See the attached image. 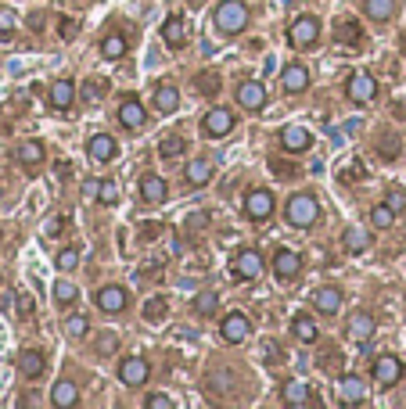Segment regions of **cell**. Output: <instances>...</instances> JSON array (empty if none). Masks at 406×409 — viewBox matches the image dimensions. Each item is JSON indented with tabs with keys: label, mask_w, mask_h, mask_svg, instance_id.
Segmentation results:
<instances>
[{
	"label": "cell",
	"mask_w": 406,
	"mask_h": 409,
	"mask_svg": "<svg viewBox=\"0 0 406 409\" xmlns=\"http://www.w3.org/2000/svg\"><path fill=\"white\" fill-rule=\"evenodd\" d=\"M219 334H223V341H230V344H241V341L252 334V323H248V316H241V313H230V316L223 320Z\"/></svg>",
	"instance_id": "cell-8"
},
{
	"label": "cell",
	"mask_w": 406,
	"mask_h": 409,
	"mask_svg": "<svg viewBox=\"0 0 406 409\" xmlns=\"http://www.w3.org/2000/svg\"><path fill=\"white\" fill-rule=\"evenodd\" d=\"M388 205H392L395 212H399V208H406V194H402V191H392V194H388Z\"/></svg>",
	"instance_id": "cell-48"
},
{
	"label": "cell",
	"mask_w": 406,
	"mask_h": 409,
	"mask_svg": "<svg viewBox=\"0 0 406 409\" xmlns=\"http://www.w3.org/2000/svg\"><path fill=\"white\" fill-rule=\"evenodd\" d=\"M234 269H238V276H241V280H256V276L263 273V255H259L256 248H245V252L238 255Z\"/></svg>",
	"instance_id": "cell-14"
},
{
	"label": "cell",
	"mask_w": 406,
	"mask_h": 409,
	"mask_svg": "<svg viewBox=\"0 0 406 409\" xmlns=\"http://www.w3.org/2000/svg\"><path fill=\"white\" fill-rule=\"evenodd\" d=\"M33 306H36V302H33V295H18V313H22V316H29V313H33Z\"/></svg>",
	"instance_id": "cell-49"
},
{
	"label": "cell",
	"mask_w": 406,
	"mask_h": 409,
	"mask_svg": "<svg viewBox=\"0 0 406 409\" xmlns=\"http://www.w3.org/2000/svg\"><path fill=\"white\" fill-rule=\"evenodd\" d=\"M162 316H165V298H151V302H144V320L158 323Z\"/></svg>",
	"instance_id": "cell-40"
},
{
	"label": "cell",
	"mask_w": 406,
	"mask_h": 409,
	"mask_svg": "<svg viewBox=\"0 0 406 409\" xmlns=\"http://www.w3.org/2000/svg\"><path fill=\"white\" fill-rule=\"evenodd\" d=\"M101 54L108 57V62H115V57H123V54H126V36H119V33H108V36L101 40Z\"/></svg>",
	"instance_id": "cell-31"
},
{
	"label": "cell",
	"mask_w": 406,
	"mask_h": 409,
	"mask_svg": "<svg viewBox=\"0 0 406 409\" xmlns=\"http://www.w3.org/2000/svg\"><path fill=\"white\" fill-rule=\"evenodd\" d=\"M317 36H320V22H317L313 15L295 18V22H292V29H287V40H292V47H299V50L313 47V43H317Z\"/></svg>",
	"instance_id": "cell-3"
},
{
	"label": "cell",
	"mask_w": 406,
	"mask_h": 409,
	"mask_svg": "<svg viewBox=\"0 0 406 409\" xmlns=\"http://www.w3.org/2000/svg\"><path fill=\"white\" fill-rule=\"evenodd\" d=\"M155 108H158V111H177V108H180V94H177V86L162 83V86L155 90Z\"/></svg>",
	"instance_id": "cell-28"
},
{
	"label": "cell",
	"mask_w": 406,
	"mask_h": 409,
	"mask_svg": "<svg viewBox=\"0 0 406 409\" xmlns=\"http://www.w3.org/2000/svg\"><path fill=\"white\" fill-rule=\"evenodd\" d=\"M371 223H374L378 230H388V226L395 223V208H392L388 201H385V205H374V208H371Z\"/></svg>",
	"instance_id": "cell-34"
},
{
	"label": "cell",
	"mask_w": 406,
	"mask_h": 409,
	"mask_svg": "<svg viewBox=\"0 0 406 409\" xmlns=\"http://www.w3.org/2000/svg\"><path fill=\"white\" fill-rule=\"evenodd\" d=\"M292 334H295V337H299L302 344H313L320 330H317V323H313V320H309L306 313H299V316L292 320Z\"/></svg>",
	"instance_id": "cell-26"
},
{
	"label": "cell",
	"mask_w": 406,
	"mask_h": 409,
	"mask_svg": "<svg viewBox=\"0 0 406 409\" xmlns=\"http://www.w3.org/2000/svg\"><path fill=\"white\" fill-rule=\"evenodd\" d=\"M345 94H349V101L363 104V101H374V94H378V83H374V76H367V72H356V76L349 79V86H345Z\"/></svg>",
	"instance_id": "cell-9"
},
{
	"label": "cell",
	"mask_w": 406,
	"mask_h": 409,
	"mask_svg": "<svg viewBox=\"0 0 406 409\" xmlns=\"http://www.w3.org/2000/svg\"><path fill=\"white\" fill-rule=\"evenodd\" d=\"M284 402L287 405H313V395L302 381H292V384H284Z\"/></svg>",
	"instance_id": "cell-29"
},
{
	"label": "cell",
	"mask_w": 406,
	"mask_h": 409,
	"mask_svg": "<svg viewBox=\"0 0 406 409\" xmlns=\"http://www.w3.org/2000/svg\"><path fill=\"white\" fill-rule=\"evenodd\" d=\"M115 344H119V337H115V334H104V337L97 341V348H101V352H111Z\"/></svg>",
	"instance_id": "cell-47"
},
{
	"label": "cell",
	"mask_w": 406,
	"mask_h": 409,
	"mask_svg": "<svg viewBox=\"0 0 406 409\" xmlns=\"http://www.w3.org/2000/svg\"><path fill=\"white\" fill-rule=\"evenodd\" d=\"M360 40V29L353 22H338V43H356Z\"/></svg>",
	"instance_id": "cell-42"
},
{
	"label": "cell",
	"mask_w": 406,
	"mask_h": 409,
	"mask_svg": "<svg viewBox=\"0 0 406 409\" xmlns=\"http://www.w3.org/2000/svg\"><path fill=\"white\" fill-rule=\"evenodd\" d=\"M97 187H101V180H87V187H83V191H87L90 198H97Z\"/></svg>",
	"instance_id": "cell-52"
},
{
	"label": "cell",
	"mask_w": 406,
	"mask_h": 409,
	"mask_svg": "<svg viewBox=\"0 0 406 409\" xmlns=\"http://www.w3.org/2000/svg\"><path fill=\"white\" fill-rule=\"evenodd\" d=\"M97 201H101V205H115V201H119V187H115V180H101Z\"/></svg>",
	"instance_id": "cell-38"
},
{
	"label": "cell",
	"mask_w": 406,
	"mask_h": 409,
	"mask_svg": "<svg viewBox=\"0 0 406 409\" xmlns=\"http://www.w3.org/2000/svg\"><path fill=\"white\" fill-rule=\"evenodd\" d=\"M119 123H123L126 130H141V126H144V104H141L137 97H126V101L119 104Z\"/></svg>",
	"instance_id": "cell-15"
},
{
	"label": "cell",
	"mask_w": 406,
	"mask_h": 409,
	"mask_svg": "<svg viewBox=\"0 0 406 409\" xmlns=\"http://www.w3.org/2000/svg\"><path fill=\"white\" fill-rule=\"evenodd\" d=\"M313 306L324 313V316H334L341 309V291L338 287H320L317 295H313Z\"/></svg>",
	"instance_id": "cell-21"
},
{
	"label": "cell",
	"mask_w": 406,
	"mask_h": 409,
	"mask_svg": "<svg viewBox=\"0 0 406 409\" xmlns=\"http://www.w3.org/2000/svg\"><path fill=\"white\" fill-rule=\"evenodd\" d=\"M97 306H101V313H123L126 309V291L115 287V284L101 287L97 291Z\"/></svg>",
	"instance_id": "cell-12"
},
{
	"label": "cell",
	"mask_w": 406,
	"mask_h": 409,
	"mask_svg": "<svg viewBox=\"0 0 406 409\" xmlns=\"http://www.w3.org/2000/svg\"><path fill=\"white\" fill-rule=\"evenodd\" d=\"M72 97H76V86H72L69 79H57V83L50 86V104H54L57 111L72 108Z\"/></svg>",
	"instance_id": "cell-23"
},
{
	"label": "cell",
	"mask_w": 406,
	"mask_h": 409,
	"mask_svg": "<svg viewBox=\"0 0 406 409\" xmlns=\"http://www.w3.org/2000/svg\"><path fill=\"white\" fill-rule=\"evenodd\" d=\"M76 266H79V252L76 248H62V252H57V269H62V273H69Z\"/></svg>",
	"instance_id": "cell-39"
},
{
	"label": "cell",
	"mask_w": 406,
	"mask_h": 409,
	"mask_svg": "<svg viewBox=\"0 0 406 409\" xmlns=\"http://www.w3.org/2000/svg\"><path fill=\"white\" fill-rule=\"evenodd\" d=\"M172 402L165 398V395H148V409H169Z\"/></svg>",
	"instance_id": "cell-46"
},
{
	"label": "cell",
	"mask_w": 406,
	"mask_h": 409,
	"mask_svg": "<svg viewBox=\"0 0 406 409\" xmlns=\"http://www.w3.org/2000/svg\"><path fill=\"white\" fill-rule=\"evenodd\" d=\"M180 151H184V140H180V137H165V140L158 144V155H162V158H172V155H180Z\"/></svg>",
	"instance_id": "cell-41"
},
{
	"label": "cell",
	"mask_w": 406,
	"mask_h": 409,
	"mask_svg": "<svg viewBox=\"0 0 406 409\" xmlns=\"http://www.w3.org/2000/svg\"><path fill=\"white\" fill-rule=\"evenodd\" d=\"M76 29H79V26H76V18H65V22H62V36H65V40H72V36H76Z\"/></svg>",
	"instance_id": "cell-50"
},
{
	"label": "cell",
	"mask_w": 406,
	"mask_h": 409,
	"mask_svg": "<svg viewBox=\"0 0 406 409\" xmlns=\"http://www.w3.org/2000/svg\"><path fill=\"white\" fill-rule=\"evenodd\" d=\"M216 29L223 36H238L248 29V8L241 4V0H223V4L216 8Z\"/></svg>",
	"instance_id": "cell-1"
},
{
	"label": "cell",
	"mask_w": 406,
	"mask_h": 409,
	"mask_svg": "<svg viewBox=\"0 0 406 409\" xmlns=\"http://www.w3.org/2000/svg\"><path fill=\"white\" fill-rule=\"evenodd\" d=\"M216 306H219V298H216V291H202V295L194 298V313H202V316L216 313Z\"/></svg>",
	"instance_id": "cell-37"
},
{
	"label": "cell",
	"mask_w": 406,
	"mask_h": 409,
	"mask_svg": "<svg viewBox=\"0 0 406 409\" xmlns=\"http://www.w3.org/2000/svg\"><path fill=\"white\" fill-rule=\"evenodd\" d=\"M345 330H349V337L353 341H367V337H374V316H367V313H353L349 316V327H345Z\"/></svg>",
	"instance_id": "cell-22"
},
{
	"label": "cell",
	"mask_w": 406,
	"mask_h": 409,
	"mask_svg": "<svg viewBox=\"0 0 406 409\" xmlns=\"http://www.w3.org/2000/svg\"><path fill=\"white\" fill-rule=\"evenodd\" d=\"M341 248H349V252H367L371 248V237H367V230L360 226H349L341 233Z\"/></svg>",
	"instance_id": "cell-27"
},
{
	"label": "cell",
	"mask_w": 406,
	"mask_h": 409,
	"mask_svg": "<svg viewBox=\"0 0 406 409\" xmlns=\"http://www.w3.org/2000/svg\"><path fill=\"white\" fill-rule=\"evenodd\" d=\"M18 370H22L29 381H36V377L47 370V363H43V356H40V352H22V356H18Z\"/></svg>",
	"instance_id": "cell-30"
},
{
	"label": "cell",
	"mask_w": 406,
	"mask_h": 409,
	"mask_svg": "<svg viewBox=\"0 0 406 409\" xmlns=\"http://www.w3.org/2000/svg\"><path fill=\"white\" fill-rule=\"evenodd\" d=\"M367 15L374 18V22H388L392 18V11H395V0H367Z\"/></svg>",
	"instance_id": "cell-33"
},
{
	"label": "cell",
	"mask_w": 406,
	"mask_h": 409,
	"mask_svg": "<svg viewBox=\"0 0 406 409\" xmlns=\"http://www.w3.org/2000/svg\"><path fill=\"white\" fill-rule=\"evenodd\" d=\"M287 223L292 226H299V230H306V226H313L317 219H320V205H317V198L313 194H295L292 201H287Z\"/></svg>",
	"instance_id": "cell-2"
},
{
	"label": "cell",
	"mask_w": 406,
	"mask_h": 409,
	"mask_svg": "<svg viewBox=\"0 0 406 409\" xmlns=\"http://www.w3.org/2000/svg\"><path fill=\"white\" fill-rule=\"evenodd\" d=\"M238 104H245V111H263V108H266V90H263V83H256V79L241 83V86H238Z\"/></svg>",
	"instance_id": "cell-10"
},
{
	"label": "cell",
	"mask_w": 406,
	"mask_h": 409,
	"mask_svg": "<svg viewBox=\"0 0 406 409\" xmlns=\"http://www.w3.org/2000/svg\"><path fill=\"white\" fill-rule=\"evenodd\" d=\"M54 302H57V306H72V302H76V287H72L69 280H57V284H54Z\"/></svg>",
	"instance_id": "cell-35"
},
{
	"label": "cell",
	"mask_w": 406,
	"mask_h": 409,
	"mask_svg": "<svg viewBox=\"0 0 406 409\" xmlns=\"http://www.w3.org/2000/svg\"><path fill=\"white\" fill-rule=\"evenodd\" d=\"M162 40H165L169 47H184V40H187L184 18H165V22H162Z\"/></svg>",
	"instance_id": "cell-24"
},
{
	"label": "cell",
	"mask_w": 406,
	"mask_h": 409,
	"mask_svg": "<svg viewBox=\"0 0 406 409\" xmlns=\"http://www.w3.org/2000/svg\"><path fill=\"white\" fill-rule=\"evenodd\" d=\"M101 90H104V86H101V83H90V90H83V94H87V101H94V97H97V94H101Z\"/></svg>",
	"instance_id": "cell-51"
},
{
	"label": "cell",
	"mask_w": 406,
	"mask_h": 409,
	"mask_svg": "<svg viewBox=\"0 0 406 409\" xmlns=\"http://www.w3.org/2000/svg\"><path fill=\"white\" fill-rule=\"evenodd\" d=\"M198 90H202V94H216V90H219V79H216V76H205V79H198Z\"/></svg>",
	"instance_id": "cell-45"
},
{
	"label": "cell",
	"mask_w": 406,
	"mask_h": 409,
	"mask_svg": "<svg viewBox=\"0 0 406 409\" xmlns=\"http://www.w3.org/2000/svg\"><path fill=\"white\" fill-rule=\"evenodd\" d=\"M338 391H341V402L345 405H360L367 398V384L360 377H341L338 381Z\"/></svg>",
	"instance_id": "cell-18"
},
{
	"label": "cell",
	"mask_w": 406,
	"mask_h": 409,
	"mask_svg": "<svg viewBox=\"0 0 406 409\" xmlns=\"http://www.w3.org/2000/svg\"><path fill=\"white\" fill-rule=\"evenodd\" d=\"M8 33H15V11H0V36H8Z\"/></svg>",
	"instance_id": "cell-43"
},
{
	"label": "cell",
	"mask_w": 406,
	"mask_h": 409,
	"mask_svg": "<svg viewBox=\"0 0 406 409\" xmlns=\"http://www.w3.org/2000/svg\"><path fill=\"white\" fill-rule=\"evenodd\" d=\"M119 377H123V384L137 388V384H144V381L151 377V366H148V359L130 356V359H123V363H119Z\"/></svg>",
	"instance_id": "cell-7"
},
{
	"label": "cell",
	"mask_w": 406,
	"mask_h": 409,
	"mask_svg": "<svg viewBox=\"0 0 406 409\" xmlns=\"http://www.w3.org/2000/svg\"><path fill=\"white\" fill-rule=\"evenodd\" d=\"M165 194H169V184H165L162 177H141V201H148V205H162Z\"/></svg>",
	"instance_id": "cell-13"
},
{
	"label": "cell",
	"mask_w": 406,
	"mask_h": 409,
	"mask_svg": "<svg viewBox=\"0 0 406 409\" xmlns=\"http://www.w3.org/2000/svg\"><path fill=\"white\" fill-rule=\"evenodd\" d=\"M299 273H302V255H299V252L280 248V252L273 255V276H277V280H295Z\"/></svg>",
	"instance_id": "cell-4"
},
{
	"label": "cell",
	"mask_w": 406,
	"mask_h": 409,
	"mask_svg": "<svg viewBox=\"0 0 406 409\" xmlns=\"http://www.w3.org/2000/svg\"><path fill=\"white\" fill-rule=\"evenodd\" d=\"M399 377H402V363H399L395 356H381V359L374 363V381H378L381 388H392Z\"/></svg>",
	"instance_id": "cell-11"
},
{
	"label": "cell",
	"mask_w": 406,
	"mask_h": 409,
	"mask_svg": "<svg viewBox=\"0 0 406 409\" xmlns=\"http://www.w3.org/2000/svg\"><path fill=\"white\" fill-rule=\"evenodd\" d=\"M202 130H205V137L219 140V137H226L230 130H234V115H230L226 108H212V111L205 115V123H202Z\"/></svg>",
	"instance_id": "cell-6"
},
{
	"label": "cell",
	"mask_w": 406,
	"mask_h": 409,
	"mask_svg": "<svg viewBox=\"0 0 406 409\" xmlns=\"http://www.w3.org/2000/svg\"><path fill=\"white\" fill-rule=\"evenodd\" d=\"M65 334L69 337H87L90 334V320L87 316H69L65 320Z\"/></svg>",
	"instance_id": "cell-36"
},
{
	"label": "cell",
	"mask_w": 406,
	"mask_h": 409,
	"mask_svg": "<svg viewBox=\"0 0 406 409\" xmlns=\"http://www.w3.org/2000/svg\"><path fill=\"white\" fill-rule=\"evenodd\" d=\"M50 402H54L57 409H69V405L79 402V388H76L72 381H57V384L50 388Z\"/></svg>",
	"instance_id": "cell-20"
},
{
	"label": "cell",
	"mask_w": 406,
	"mask_h": 409,
	"mask_svg": "<svg viewBox=\"0 0 406 409\" xmlns=\"http://www.w3.org/2000/svg\"><path fill=\"white\" fill-rule=\"evenodd\" d=\"M280 144H284V151H306L313 144V133L302 126H287V130H280Z\"/></svg>",
	"instance_id": "cell-19"
},
{
	"label": "cell",
	"mask_w": 406,
	"mask_h": 409,
	"mask_svg": "<svg viewBox=\"0 0 406 409\" xmlns=\"http://www.w3.org/2000/svg\"><path fill=\"white\" fill-rule=\"evenodd\" d=\"M18 162H22L26 169L40 165V162H43V144H40V140H26V144L18 147Z\"/></svg>",
	"instance_id": "cell-32"
},
{
	"label": "cell",
	"mask_w": 406,
	"mask_h": 409,
	"mask_svg": "<svg viewBox=\"0 0 406 409\" xmlns=\"http://www.w3.org/2000/svg\"><path fill=\"white\" fill-rule=\"evenodd\" d=\"M87 155H90V162H111L115 158V140L108 133H94L90 144H87Z\"/></svg>",
	"instance_id": "cell-16"
},
{
	"label": "cell",
	"mask_w": 406,
	"mask_h": 409,
	"mask_svg": "<svg viewBox=\"0 0 406 409\" xmlns=\"http://www.w3.org/2000/svg\"><path fill=\"white\" fill-rule=\"evenodd\" d=\"M62 230H65V219H62V215H54V219L43 226V237H57Z\"/></svg>",
	"instance_id": "cell-44"
},
{
	"label": "cell",
	"mask_w": 406,
	"mask_h": 409,
	"mask_svg": "<svg viewBox=\"0 0 406 409\" xmlns=\"http://www.w3.org/2000/svg\"><path fill=\"white\" fill-rule=\"evenodd\" d=\"M209 180H212V162H209V158H194V162H187V184L205 187Z\"/></svg>",
	"instance_id": "cell-25"
},
{
	"label": "cell",
	"mask_w": 406,
	"mask_h": 409,
	"mask_svg": "<svg viewBox=\"0 0 406 409\" xmlns=\"http://www.w3.org/2000/svg\"><path fill=\"white\" fill-rule=\"evenodd\" d=\"M280 83H284V94H302V90L309 86V72H306V65H287L284 76H280Z\"/></svg>",
	"instance_id": "cell-17"
},
{
	"label": "cell",
	"mask_w": 406,
	"mask_h": 409,
	"mask_svg": "<svg viewBox=\"0 0 406 409\" xmlns=\"http://www.w3.org/2000/svg\"><path fill=\"white\" fill-rule=\"evenodd\" d=\"M245 215L256 219V223H266L273 215V194L270 191H248L245 198Z\"/></svg>",
	"instance_id": "cell-5"
}]
</instances>
